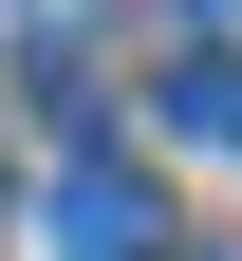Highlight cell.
<instances>
[{"label":"cell","mask_w":242,"mask_h":261,"mask_svg":"<svg viewBox=\"0 0 242 261\" xmlns=\"http://www.w3.org/2000/svg\"><path fill=\"white\" fill-rule=\"evenodd\" d=\"M168 130H186V149H242V56H224V38L168 56Z\"/></svg>","instance_id":"2"},{"label":"cell","mask_w":242,"mask_h":261,"mask_svg":"<svg viewBox=\"0 0 242 261\" xmlns=\"http://www.w3.org/2000/svg\"><path fill=\"white\" fill-rule=\"evenodd\" d=\"M38 224H56V261H149L168 243V187L130 168V149H56V205Z\"/></svg>","instance_id":"1"},{"label":"cell","mask_w":242,"mask_h":261,"mask_svg":"<svg viewBox=\"0 0 242 261\" xmlns=\"http://www.w3.org/2000/svg\"><path fill=\"white\" fill-rule=\"evenodd\" d=\"M168 19H186V38H224V19H242V0H168Z\"/></svg>","instance_id":"3"}]
</instances>
